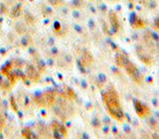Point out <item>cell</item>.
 I'll list each match as a JSON object with an SVG mask.
<instances>
[{
    "mask_svg": "<svg viewBox=\"0 0 159 139\" xmlns=\"http://www.w3.org/2000/svg\"><path fill=\"white\" fill-rule=\"evenodd\" d=\"M103 101H104L105 107H106L108 113L114 120L117 121L124 120V113H123V110L121 108L119 95L112 87L107 89L104 94H103Z\"/></svg>",
    "mask_w": 159,
    "mask_h": 139,
    "instance_id": "obj_1",
    "label": "cell"
},
{
    "mask_svg": "<svg viewBox=\"0 0 159 139\" xmlns=\"http://www.w3.org/2000/svg\"><path fill=\"white\" fill-rule=\"evenodd\" d=\"M123 69L126 70V72L128 73L129 76L132 78L133 82H135L138 85H141L143 83V76L142 74L140 73V71L138 70V67L135 66L130 60L126 62V64L124 65Z\"/></svg>",
    "mask_w": 159,
    "mask_h": 139,
    "instance_id": "obj_2",
    "label": "cell"
},
{
    "mask_svg": "<svg viewBox=\"0 0 159 139\" xmlns=\"http://www.w3.org/2000/svg\"><path fill=\"white\" fill-rule=\"evenodd\" d=\"M133 104H134V109H135V112L136 114L140 116L141 118H144L146 116H148L150 113V109L144 104L143 102H141L140 100H134L133 101Z\"/></svg>",
    "mask_w": 159,
    "mask_h": 139,
    "instance_id": "obj_3",
    "label": "cell"
},
{
    "mask_svg": "<svg viewBox=\"0 0 159 139\" xmlns=\"http://www.w3.org/2000/svg\"><path fill=\"white\" fill-rule=\"evenodd\" d=\"M51 130L55 133V137H62L67 135V130H65L64 126L58 122H53L51 124Z\"/></svg>",
    "mask_w": 159,
    "mask_h": 139,
    "instance_id": "obj_4",
    "label": "cell"
},
{
    "mask_svg": "<svg viewBox=\"0 0 159 139\" xmlns=\"http://www.w3.org/2000/svg\"><path fill=\"white\" fill-rule=\"evenodd\" d=\"M109 21H110V24H111V27L114 32H119L120 31V27H121V24H120V21H119V17L118 15L116 14L114 12H109Z\"/></svg>",
    "mask_w": 159,
    "mask_h": 139,
    "instance_id": "obj_5",
    "label": "cell"
},
{
    "mask_svg": "<svg viewBox=\"0 0 159 139\" xmlns=\"http://www.w3.org/2000/svg\"><path fill=\"white\" fill-rule=\"evenodd\" d=\"M80 62L82 63L84 66H89V65L93 63V55L88 52V51L84 50L81 53V59H80Z\"/></svg>",
    "mask_w": 159,
    "mask_h": 139,
    "instance_id": "obj_6",
    "label": "cell"
},
{
    "mask_svg": "<svg viewBox=\"0 0 159 139\" xmlns=\"http://www.w3.org/2000/svg\"><path fill=\"white\" fill-rule=\"evenodd\" d=\"M43 97H44V102H45V106H52V104H55L56 102V94L53 92V91L49 90L47 91V92H45V94H43Z\"/></svg>",
    "mask_w": 159,
    "mask_h": 139,
    "instance_id": "obj_7",
    "label": "cell"
},
{
    "mask_svg": "<svg viewBox=\"0 0 159 139\" xmlns=\"http://www.w3.org/2000/svg\"><path fill=\"white\" fill-rule=\"evenodd\" d=\"M131 25H132L133 28H143L145 26V23L141 17H138L136 14H132L131 15Z\"/></svg>",
    "mask_w": 159,
    "mask_h": 139,
    "instance_id": "obj_8",
    "label": "cell"
},
{
    "mask_svg": "<svg viewBox=\"0 0 159 139\" xmlns=\"http://www.w3.org/2000/svg\"><path fill=\"white\" fill-rule=\"evenodd\" d=\"M26 74L27 77H29L31 81H34V82H37L39 79V74L37 72V70L33 66V65H27V70H26Z\"/></svg>",
    "mask_w": 159,
    "mask_h": 139,
    "instance_id": "obj_9",
    "label": "cell"
},
{
    "mask_svg": "<svg viewBox=\"0 0 159 139\" xmlns=\"http://www.w3.org/2000/svg\"><path fill=\"white\" fill-rule=\"evenodd\" d=\"M116 61H117V64H118V66L120 67H124V65L126 64V62L129 61V58L126 57V55H123V54H118L116 57Z\"/></svg>",
    "mask_w": 159,
    "mask_h": 139,
    "instance_id": "obj_10",
    "label": "cell"
},
{
    "mask_svg": "<svg viewBox=\"0 0 159 139\" xmlns=\"http://www.w3.org/2000/svg\"><path fill=\"white\" fill-rule=\"evenodd\" d=\"M140 1L144 6H146L147 8H149V9H155L157 6L156 0H140Z\"/></svg>",
    "mask_w": 159,
    "mask_h": 139,
    "instance_id": "obj_11",
    "label": "cell"
},
{
    "mask_svg": "<svg viewBox=\"0 0 159 139\" xmlns=\"http://www.w3.org/2000/svg\"><path fill=\"white\" fill-rule=\"evenodd\" d=\"M1 72H2L3 75L8 76V75H9L10 73L12 72V63H9V64H7L5 67H2V70H1Z\"/></svg>",
    "mask_w": 159,
    "mask_h": 139,
    "instance_id": "obj_12",
    "label": "cell"
},
{
    "mask_svg": "<svg viewBox=\"0 0 159 139\" xmlns=\"http://www.w3.org/2000/svg\"><path fill=\"white\" fill-rule=\"evenodd\" d=\"M21 6H17V7L13 9V11H12V17H19L20 15V13H21Z\"/></svg>",
    "mask_w": 159,
    "mask_h": 139,
    "instance_id": "obj_13",
    "label": "cell"
},
{
    "mask_svg": "<svg viewBox=\"0 0 159 139\" xmlns=\"http://www.w3.org/2000/svg\"><path fill=\"white\" fill-rule=\"evenodd\" d=\"M23 137H24V138H31V137H34V135L32 134L31 130L25 128V130H23Z\"/></svg>",
    "mask_w": 159,
    "mask_h": 139,
    "instance_id": "obj_14",
    "label": "cell"
},
{
    "mask_svg": "<svg viewBox=\"0 0 159 139\" xmlns=\"http://www.w3.org/2000/svg\"><path fill=\"white\" fill-rule=\"evenodd\" d=\"M65 95H67V96L69 97L70 99H73L75 97L74 91H73L72 89H70V88H65Z\"/></svg>",
    "mask_w": 159,
    "mask_h": 139,
    "instance_id": "obj_15",
    "label": "cell"
},
{
    "mask_svg": "<svg viewBox=\"0 0 159 139\" xmlns=\"http://www.w3.org/2000/svg\"><path fill=\"white\" fill-rule=\"evenodd\" d=\"M0 88L2 89H9V85L7 84V82H5L1 77H0Z\"/></svg>",
    "mask_w": 159,
    "mask_h": 139,
    "instance_id": "obj_16",
    "label": "cell"
},
{
    "mask_svg": "<svg viewBox=\"0 0 159 139\" xmlns=\"http://www.w3.org/2000/svg\"><path fill=\"white\" fill-rule=\"evenodd\" d=\"M5 126H6V121H5V118L0 115V133L2 132L3 130V128H5Z\"/></svg>",
    "mask_w": 159,
    "mask_h": 139,
    "instance_id": "obj_17",
    "label": "cell"
},
{
    "mask_svg": "<svg viewBox=\"0 0 159 139\" xmlns=\"http://www.w3.org/2000/svg\"><path fill=\"white\" fill-rule=\"evenodd\" d=\"M11 106H12L13 110H14L15 112H17V107L15 106V102H14V98H13V97H12V98H11Z\"/></svg>",
    "mask_w": 159,
    "mask_h": 139,
    "instance_id": "obj_18",
    "label": "cell"
},
{
    "mask_svg": "<svg viewBox=\"0 0 159 139\" xmlns=\"http://www.w3.org/2000/svg\"><path fill=\"white\" fill-rule=\"evenodd\" d=\"M55 29H56V31H60V29H61V25H60V23H59V22H56V23H55Z\"/></svg>",
    "mask_w": 159,
    "mask_h": 139,
    "instance_id": "obj_19",
    "label": "cell"
},
{
    "mask_svg": "<svg viewBox=\"0 0 159 139\" xmlns=\"http://www.w3.org/2000/svg\"><path fill=\"white\" fill-rule=\"evenodd\" d=\"M155 27H156L157 29L159 31V17H156V20H155Z\"/></svg>",
    "mask_w": 159,
    "mask_h": 139,
    "instance_id": "obj_20",
    "label": "cell"
}]
</instances>
